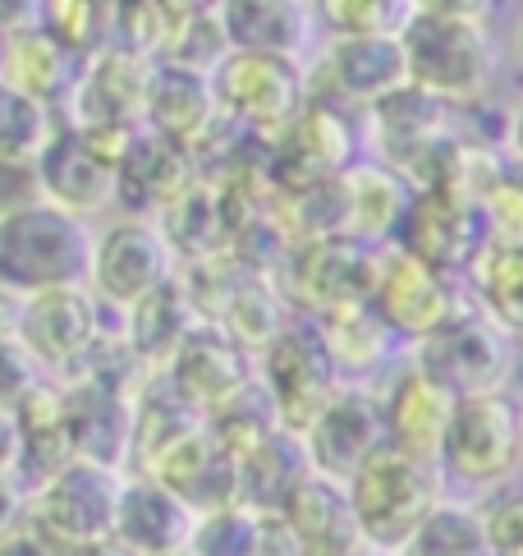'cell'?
<instances>
[{"label":"cell","instance_id":"cell-30","mask_svg":"<svg viewBox=\"0 0 523 556\" xmlns=\"http://www.w3.org/2000/svg\"><path fill=\"white\" fill-rule=\"evenodd\" d=\"M482 240L487 249H523V166L500 162L487 189L477 193Z\"/></svg>","mask_w":523,"mask_h":556},{"label":"cell","instance_id":"cell-19","mask_svg":"<svg viewBox=\"0 0 523 556\" xmlns=\"http://www.w3.org/2000/svg\"><path fill=\"white\" fill-rule=\"evenodd\" d=\"M170 382L193 409H226L244 391H253V368L248 350L234 345L226 331H203L193 327L184 345L170 354Z\"/></svg>","mask_w":523,"mask_h":556},{"label":"cell","instance_id":"cell-7","mask_svg":"<svg viewBox=\"0 0 523 556\" xmlns=\"http://www.w3.org/2000/svg\"><path fill=\"white\" fill-rule=\"evenodd\" d=\"M212 92L226 121H239L253 134H285L308 102V70L290 55L230 51L212 70Z\"/></svg>","mask_w":523,"mask_h":556},{"label":"cell","instance_id":"cell-37","mask_svg":"<svg viewBox=\"0 0 523 556\" xmlns=\"http://www.w3.org/2000/svg\"><path fill=\"white\" fill-rule=\"evenodd\" d=\"M18 506H24V496H18L5 479H0V533L5 529H14V520H18Z\"/></svg>","mask_w":523,"mask_h":556},{"label":"cell","instance_id":"cell-1","mask_svg":"<svg viewBox=\"0 0 523 556\" xmlns=\"http://www.w3.org/2000/svg\"><path fill=\"white\" fill-rule=\"evenodd\" d=\"M97 230L88 216L37 198V203L0 216V290L42 294L65 286H88Z\"/></svg>","mask_w":523,"mask_h":556},{"label":"cell","instance_id":"cell-13","mask_svg":"<svg viewBox=\"0 0 523 556\" xmlns=\"http://www.w3.org/2000/svg\"><path fill=\"white\" fill-rule=\"evenodd\" d=\"M409 84L399 37H331L308 70V97L331 106H377Z\"/></svg>","mask_w":523,"mask_h":556},{"label":"cell","instance_id":"cell-17","mask_svg":"<svg viewBox=\"0 0 523 556\" xmlns=\"http://www.w3.org/2000/svg\"><path fill=\"white\" fill-rule=\"evenodd\" d=\"M377 257L381 253L363 249L354 235H312L294 257L298 267H290V300L312 313L340 300H368Z\"/></svg>","mask_w":523,"mask_h":556},{"label":"cell","instance_id":"cell-15","mask_svg":"<svg viewBox=\"0 0 523 556\" xmlns=\"http://www.w3.org/2000/svg\"><path fill=\"white\" fill-rule=\"evenodd\" d=\"M156 61L129 47H102L78 70V84L69 92L74 129H133L148 111Z\"/></svg>","mask_w":523,"mask_h":556},{"label":"cell","instance_id":"cell-20","mask_svg":"<svg viewBox=\"0 0 523 556\" xmlns=\"http://www.w3.org/2000/svg\"><path fill=\"white\" fill-rule=\"evenodd\" d=\"M216 24L230 51H262L304 61L317 37L312 0H216Z\"/></svg>","mask_w":523,"mask_h":556},{"label":"cell","instance_id":"cell-5","mask_svg":"<svg viewBox=\"0 0 523 556\" xmlns=\"http://www.w3.org/2000/svg\"><path fill=\"white\" fill-rule=\"evenodd\" d=\"M413 364L432 372L455 401L459 395L506 391L514 372V336L477 300H464L446 323L413 345Z\"/></svg>","mask_w":523,"mask_h":556},{"label":"cell","instance_id":"cell-23","mask_svg":"<svg viewBox=\"0 0 523 556\" xmlns=\"http://www.w3.org/2000/svg\"><path fill=\"white\" fill-rule=\"evenodd\" d=\"M220 115L216 92H212V74H197L184 65L161 61L152 70V88H148V111L143 121H152V129L170 143H189V138L207 134L212 121Z\"/></svg>","mask_w":523,"mask_h":556},{"label":"cell","instance_id":"cell-35","mask_svg":"<svg viewBox=\"0 0 523 556\" xmlns=\"http://www.w3.org/2000/svg\"><path fill=\"white\" fill-rule=\"evenodd\" d=\"M0 556H65L51 539H42L33 525H14L0 533Z\"/></svg>","mask_w":523,"mask_h":556},{"label":"cell","instance_id":"cell-16","mask_svg":"<svg viewBox=\"0 0 523 556\" xmlns=\"http://www.w3.org/2000/svg\"><path fill=\"white\" fill-rule=\"evenodd\" d=\"M193 525H197V506L184 492L161 483L156 473H138V479H125V488H119L111 539L125 543L133 556H175L189 552Z\"/></svg>","mask_w":523,"mask_h":556},{"label":"cell","instance_id":"cell-43","mask_svg":"<svg viewBox=\"0 0 523 556\" xmlns=\"http://www.w3.org/2000/svg\"><path fill=\"white\" fill-rule=\"evenodd\" d=\"M0 51H5V37H0Z\"/></svg>","mask_w":523,"mask_h":556},{"label":"cell","instance_id":"cell-44","mask_svg":"<svg viewBox=\"0 0 523 556\" xmlns=\"http://www.w3.org/2000/svg\"><path fill=\"white\" fill-rule=\"evenodd\" d=\"M175 556H189V552H175Z\"/></svg>","mask_w":523,"mask_h":556},{"label":"cell","instance_id":"cell-28","mask_svg":"<svg viewBox=\"0 0 523 556\" xmlns=\"http://www.w3.org/2000/svg\"><path fill=\"white\" fill-rule=\"evenodd\" d=\"M464 276L473 286V300L519 341L523 336V249H482Z\"/></svg>","mask_w":523,"mask_h":556},{"label":"cell","instance_id":"cell-29","mask_svg":"<svg viewBox=\"0 0 523 556\" xmlns=\"http://www.w3.org/2000/svg\"><path fill=\"white\" fill-rule=\"evenodd\" d=\"M312 14L331 37H399L418 0H312Z\"/></svg>","mask_w":523,"mask_h":556},{"label":"cell","instance_id":"cell-31","mask_svg":"<svg viewBox=\"0 0 523 556\" xmlns=\"http://www.w3.org/2000/svg\"><path fill=\"white\" fill-rule=\"evenodd\" d=\"M51 134V106L0 78V156H42Z\"/></svg>","mask_w":523,"mask_h":556},{"label":"cell","instance_id":"cell-36","mask_svg":"<svg viewBox=\"0 0 523 556\" xmlns=\"http://www.w3.org/2000/svg\"><path fill=\"white\" fill-rule=\"evenodd\" d=\"M492 5H496V0H418V10H428V14H450V18H482V24H487Z\"/></svg>","mask_w":523,"mask_h":556},{"label":"cell","instance_id":"cell-42","mask_svg":"<svg viewBox=\"0 0 523 556\" xmlns=\"http://www.w3.org/2000/svg\"><path fill=\"white\" fill-rule=\"evenodd\" d=\"M492 556H523V552H492Z\"/></svg>","mask_w":523,"mask_h":556},{"label":"cell","instance_id":"cell-41","mask_svg":"<svg viewBox=\"0 0 523 556\" xmlns=\"http://www.w3.org/2000/svg\"><path fill=\"white\" fill-rule=\"evenodd\" d=\"M179 5H189V10H212L216 0H179Z\"/></svg>","mask_w":523,"mask_h":556},{"label":"cell","instance_id":"cell-34","mask_svg":"<svg viewBox=\"0 0 523 556\" xmlns=\"http://www.w3.org/2000/svg\"><path fill=\"white\" fill-rule=\"evenodd\" d=\"M37 198H42L37 156H0V216L28 207Z\"/></svg>","mask_w":523,"mask_h":556},{"label":"cell","instance_id":"cell-10","mask_svg":"<svg viewBox=\"0 0 523 556\" xmlns=\"http://www.w3.org/2000/svg\"><path fill=\"white\" fill-rule=\"evenodd\" d=\"M335 387L340 372L317 327H280L276 341L262 350V395H267L280 428L304 432Z\"/></svg>","mask_w":523,"mask_h":556},{"label":"cell","instance_id":"cell-9","mask_svg":"<svg viewBox=\"0 0 523 556\" xmlns=\"http://www.w3.org/2000/svg\"><path fill=\"white\" fill-rule=\"evenodd\" d=\"M368 304L377 308L381 323L391 327L395 341L418 345L422 336L436 331L459 304H464V290H459V276L418 263V257L405 249H391V253L377 257Z\"/></svg>","mask_w":523,"mask_h":556},{"label":"cell","instance_id":"cell-33","mask_svg":"<svg viewBox=\"0 0 523 556\" xmlns=\"http://www.w3.org/2000/svg\"><path fill=\"white\" fill-rule=\"evenodd\" d=\"M482 525L492 552H523V488L496 492L492 506H482Z\"/></svg>","mask_w":523,"mask_h":556},{"label":"cell","instance_id":"cell-27","mask_svg":"<svg viewBox=\"0 0 523 556\" xmlns=\"http://www.w3.org/2000/svg\"><path fill=\"white\" fill-rule=\"evenodd\" d=\"M267 547V510L248 502H220L197 510L189 556H262Z\"/></svg>","mask_w":523,"mask_h":556},{"label":"cell","instance_id":"cell-22","mask_svg":"<svg viewBox=\"0 0 523 556\" xmlns=\"http://www.w3.org/2000/svg\"><path fill=\"white\" fill-rule=\"evenodd\" d=\"M312 327L331 354L340 382H368L395 350L391 327L381 323L368 300H340L331 308H321L312 313Z\"/></svg>","mask_w":523,"mask_h":556},{"label":"cell","instance_id":"cell-26","mask_svg":"<svg viewBox=\"0 0 523 556\" xmlns=\"http://www.w3.org/2000/svg\"><path fill=\"white\" fill-rule=\"evenodd\" d=\"M391 556H492L482 510L469 502L441 496V502L428 510V520H422Z\"/></svg>","mask_w":523,"mask_h":556},{"label":"cell","instance_id":"cell-6","mask_svg":"<svg viewBox=\"0 0 523 556\" xmlns=\"http://www.w3.org/2000/svg\"><path fill=\"white\" fill-rule=\"evenodd\" d=\"M125 473L106 460H88V455H69L60 460L28 496V525L51 539L60 552L84 547L97 539H111L115 506Z\"/></svg>","mask_w":523,"mask_h":556},{"label":"cell","instance_id":"cell-38","mask_svg":"<svg viewBox=\"0 0 523 556\" xmlns=\"http://www.w3.org/2000/svg\"><path fill=\"white\" fill-rule=\"evenodd\" d=\"M65 556H133L125 543H115V539H97V543H84V547H69Z\"/></svg>","mask_w":523,"mask_h":556},{"label":"cell","instance_id":"cell-11","mask_svg":"<svg viewBox=\"0 0 523 556\" xmlns=\"http://www.w3.org/2000/svg\"><path fill=\"white\" fill-rule=\"evenodd\" d=\"M308 455V469L321 479L345 483L368 455L386 442V414H381V391L368 382H340L331 401L312 414V424L298 432Z\"/></svg>","mask_w":523,"mask_h":556},{"label":"cell","instance_id":"cell-18","mask_svg":"<svg viewBox=\"0 0 523 556\" xmlns=\"http://www.w3.org/2000/svg\"><path fill=\"white\" fill-rule=\"evenodd\" d=\"M37 175H42V198L78 216H92L119 193V166L84 129H55L37 156Z\"/></svg>","mask_w":523,"mask_h":556},{"label":"cell","instance_id":"cell-32","mask_svg":"<svg viewBox=\"0 0 523 556\" xmlns=\"http://www.w3.org/2000/svg\"><path fill=\"white\" fill-rule=\"evenodd\" d=\"M226 336L234 345H244V350H267L280 327H285V317H280V300H276V290L267 281H244L239 290H230V300H226Z\"/></svg>","mask_w":523,"mask_h":556},{"label":"cell","instance_id":"cell-39","mask_svg":"<svg viewBox=\"0 0 523 556\" xmlns=\"http://www.w3.org/2000/svg\"><path fill=\"white\" fill-rule=\"evenodd\" d=\"M506 148H510V162L523 166V106L510 111V138H506Z\"/></svg>","mask_w":523,"mask_h":556},{"label":"cell","instance_id":"cell-3","mask_svg":"<svg viewBox=\"0 0 523 556\" xmlns=\"http://www.w3.org/2000/svg\"><path fill=\"white\" fill-rule=\"evenodd\" d=\"M409 84L432 92L436 102L464 106L482 102L496 78V42L482 18H450L418 10L399 33Z\"/></svg>","mask_w":523,"mask_h":556},{"label":"cell","instance_id":"cell-12","mask_svg":"<svg viewBox=\"0 0 523 556\" xmlns=\"http://www.w3.org/2000/svg\"><path fill=\"white\" fill-rule=\"evenodd\" d=\"M395 249L413 253L418 263H428L436 271L464 276L473 267V257L487 249L477 203L455 189H413L409 207L395 226Z\"/></svg>","mask_w":523,"mask_h":556},{"label":"cell","instance_id":"cell-24","mask_svg":"<svg viewBox=\"0 0 523 556\" xmlns=\"http://www.w3.org/2000/svg\"><path fill=\"white\" fill-rule=\"evenodd\" d=\"M0 78L14 88H24L37 102H69V92L78 84V55L55 42L47 28H24L5 37V51H0Z\"/></svg>","mask_w":523,"mask_h":556},{"label":"cell","instance_id":"cell-4","mask_svg":"<svg viewBox=\"0 0 523 556\" xmlns=\"http://www.w3.org/2000/svg\"><path fill=\"white\" fill-rule=\"evenodd\" d=\"M436 465L446 473V483L459 488H510V479L523 469V405L510 391L459 395L446 437H441Z\"/></svg>","mask_w":523,"mask_h":556},{"label":"cell","instance_id":"cell-8","mask_svg":"<svg viewBox=\"0 0 523 556\" xmlns=\"http://www.w3.org/2000/svg\"><path fill=\"white\" fill-rule=\"evenodd\" d=\"M175 281V244L148 216H119L92 240L88 290L111 308H133Z\"/></svg>","mask_w":523,"mask_h":556},{"label":"cell","instance_id":"cell-14","mask_svg":"<svg viewBox=\"0 0 523 556\" xmlns=\"http://www.w3.org/2000/svg\"><path fill=\"white\" fill-rule=\"evenodd\" d=\"M97 313H102V300H97L88 286L24 294L18 323H14V341H24V354L37 364H51V368L78 364L84 354L97 350V341H102Z\"/></svg>","mask_w":523,"mask_h":556},{"label":"cell","instance_id":"cell-40","mask_svg":"<svg viewBox=\"0 0 523 556\" xmlns=\"http://www.w3.org/2000/svg\"><path fill=\"white\" fill-rule=\"evenodd\" d=\"M514 55H519V65H523V18H519V28H514Z\"/></svg>","mask_w":523,"mask_h":556},{"label":"cell","instance_id":"cell-25","mask_svg":"<svg viewBox=\"0 0 523 556\" xmlns=\"http://www.w3.org/2000/svg\"><path fill=\"white\" fill-rule=\"evenodd\" d=\"M413 198V185L395 166H345L340 170V203H345V235L354 240H381L395 235Z\"/></svg>","mask_w":523,"mask_h":556},{"label":"cell","instance_id":"cell-2","mask_svg":"<svg viewBox=\"0 0 523 556\" xmlns=\"http://www.w3.org/2000/svg\"><path fill=\"white\" fill-rule=\"evenodd\" d=\"M349 515L358 533L377 552H395L409 533L428 520V510L446 496V473L428 455H413L395 442H381L363 465L345 479Z\"/></svg>","mask_w":523,"mask_h":556},{"label":"cell","instance_id":"cell-21","mask_svg":"<svg viewBox=\"0 0 523 556\" xmlns=\"http://www.w3.org/2000/svg\"><path fill=\"white\" fill-rule=\"evenodd\" d=\"M455 409V395L436 382L432 372H422L418 364L405 368L399 377H391V387L381 391V414H386V442L405 446L413 455H428L436 460L441 437H446Z\"/></svg>","mask_w":523,"mask_h":556}]
</instances>
